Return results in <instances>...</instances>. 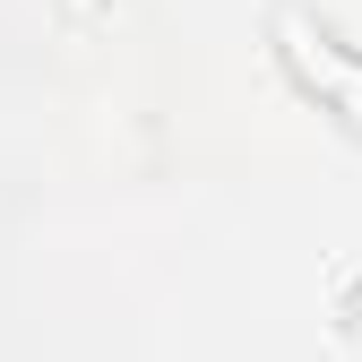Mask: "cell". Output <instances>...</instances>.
<instances>
[{"mask_svg":"<svg viewBox=\"0 0 362 362\" xmlns=\"http://www.w3.org/2000/svg\"><path fill=\"white\" fill-rule=\"evenodd\" d=\"M285 43H293V61H302L310 78H328V95H337V104H362V69H354V61H337L328 43L302 26V18H285Z\"/></svg>","mask_w":362,"mask_h":362,"instance_id":"obj_1","label":"cell"}]
</instances>
